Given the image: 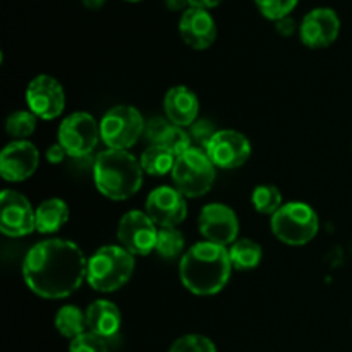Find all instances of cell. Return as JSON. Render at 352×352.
<instances>
[{
  "mask_svg": "<svg viewBox=\"0 0 352 352\" xmlns=\"http://www.w3.org/2000/svg\"><path fill=\"white\" fill-rule=\"evenodd\" d=\"M88 258L67 239H45L26 253L21 267L23 280L43 299H65L86 280Z\"/></svg>",
  "mask_w": 352,
  "mask_h": 352,
  "instance_id": "cell-1",
  "label": "cell"
},
{
  "mask_svg": "<svg viewBox=\"0 0 352 352\" xmlns=\"http://www.w3.org/2000/svg\"><path fill=\"white\" fill-rule=\"evenodd\" d=\"M232 274L229 248L199 241L181 256V282L195 296H215L222 291Z\"/></svg>",
  "mask_w": 352,
  "mask_h": 352,
  "instance_id": "cell-2",
  "label": "cell"
},
{
  "mask_svg": "<svg viewBox=\"0 0 352 352\" xmlns=\"http://www.w3.org/2000/svg\"><path fill=\"white\" fill-rule=\"evenodd\" d=\"M141 162L127 150H103L93 165L96 189L112 201L133 198L143 186Z\"/></svg>",
  "mask_w": 352,
  "mask_h": 352,
  "instance_id": "cell-3",
  "label": "cell"
},
{
  "mask_svg": "<svg viewBox=\"0 0 352 352\" xmlns=\"http://www.w3.org/2000/svg\"><path fill=\"white\" fill-rule=\"evenodd\" d=\"M136 260L122 246H102L88 258L86 282L93 291L116 292L131 280Z\"/></svg>",
  "mask_w": 352,
  "mask_h": 352,
  "instance_id": "cell-4",
  "label": "cell"
},
{
  "mask_svg": "<svg viewBox=\"0 0 352 352\" xmlns=\"http://www.w3.org/2000/svg\"><path fill=\"white\" fill-rule=\"evenodd\" d=\"M274 236L287 246H305L311 243L320 230L318 213L302 201H289L272 215Z\"/></svg>",
  "mask_w": 352,
  "mask_h": 352,
  "instance_id": "cell-5",
  "label": "cell"
},
{
  "mask_svg": "<svg viewBox=\"0 0 352 352\" xmlns=\"http://www.w3.org/2000/svg\"><path fill=\"white\" fill-rule=\"evenodd\" d=\"M170 175L174 188L186 198H201L215 184L217 167L205 150L192 146L184 155L175 158Z\"/></svg>",
  "mask_w": 352,
  "mask_h": 352,
  "instance_id": "cell-6",
  "label": "cell"
},
{
  "mask_svg": "<svg viewBox=\"0 0 352 352\" xmlns=\"http://www.w3.org/2000/svg\"><path fill=\"white\" fill-rule=\"evenodd\" d=\"M144 124L140 110L133 105H116L107 110L100 120L102 141L109 150H129L144 133Z\"/></svg>",
  "mask_w": 352,
  "mask_h": 352,
  "instance_id": "cell-7",
  "label": "cell"
},
{
  "mask_svg": "<svg viewBox=\"0 0 352 352\" xmlns=\"http://www.w3.org/2000/svg\"><path fill=\"white\" fill-rule=\"evenodd\" d=\"M102 140L100 122L88 112H74L58 126V141L69 157L81 158L91 153Z\"/></svg>",
  "mask_w": 352,
  "mask_h": 352,
  "instance_id": "cell-8",
  "label": "cell"
},
{
  "mask_svg": "<svg viewBox=\"0 0 352 352\" xmlns=\"http://www.w3.org/2000/svg\"><path fill=\"white\" fill-rule=\"evenodd\" d=\"M119 246L129 251L133 256H148L157 248L158 229L146 212L131 210L124 213L117 227Z\"/></svg>",
  "mask_w": 352,
  "mask_h": 352,
  "instance_id": "cell-9",
  "label": "cell"
},
{
  "mask_svg": "<svg viewBox=\"0 0 352 352\" xmlns=\"http://www.w3.org/2000/svg\"><path fill=\"white\" fill-rule=\"evenodd\" d=\"M0 230L7 237H24L36 230V208L24 195L3 189L0 195Z\"/></svg>",
  "mask_w": 352,
  "mask_h": 352,
  "instance_id": "cell-10",
  "label": "cell"
},
{
  "mask_svg": "<svg viewBox=\"0 0 352 352\" xmlns=\"http://www.w3.org/2000/svg\"><path fill=\"white\" fill-rule=\"evenodd\" d=\"M198 229L203 241L230 246L239 236V219L237 213L223 203H208L201 208L198 217Z\"/></svg>",
  "mask_w": 352,
  "mask_h": 352,
  "instance_id": "cell-11",
  "label": "cell"
},
{
  "mask_svg": "<svg viewBox=\"0 0 352 352\" xmlns=\"http://www.w3.org/2000/svg\"><path fill=\"white\" fill-rule=\"evenodd\" d=\"M144 212L158 229L177 227L188 217L186 196L174 186H158L146 196Z\"/></svg>",
  "mask_w": 352,
  "mask_h": 352,
  "instance_id": "cell-12",
  "label": "cell"
},
{
  "mask_svg": "<svg viewBox=\"0 0 352 352\" xmlns=\"http://www.w3.org/2000/svg\"><path fill=\"white\" fill-rule=\"evenodd\" d=\"M28 109L43 120H54L64 112L65 91L58 79L40 74L30 81L26 88Z\"/></svg>",
  "mask_w": 352,
  "mask_h": 352,
  "instance_id": "cell-13",
  "label": "cell"
},
{
  "mask_svg": "<svg viewBox=\"0 0 352 352\" xmlns=\"http://www.w3.org/2000/svg\"><path fill=\"white\" fill-rule=\"evenodd\" d=\"M205 151L217 168L234 170L250 160L251 143L239 131L220 129Z\"/></svg>",
  "mask_w": 352,
  "mask_h": 352,
  "instance_id": "cell-14",
  "label": "cell"
},
{
  "mask_svg": "<svg viewBox=\"0 0 352 352\" xmlns=\"http://www.w3.org/2000/svg\"><path fill=\"white\" fill-rule=\"evenodd\" d=\"M339 33L340 19L336 10L329 7L309 10L299 24V38L302 45L313 50L330 47L339 38Z\"/></svg>",
  "mask_w": 352,
  "mask_h": 352,
  "instance_id": "cell-15",
  "label": "cell"
},
{
  "mask_svg": "<svg viewBox=\"0 0 352 352\" xmlns=\"http://www.w3.org/2000/svg\"><path fill=\"white\" fill-rule=\"evenodd\" d=\"M40 151L31 141H10L0 153V175L9 182H24L38 170Z\"/></svg>",
  "mask_w": 352,
  "mask_h": 352,
  "instance_id": "cell-16",
  "label": "cell"
},
{
  "mask_svg": "<svg viewBox=\"0 0 352 352\" xmlns=\"http://www.w3.org/2000/svg\"><path fill=\"white\" fill-rule=\"evenodd\" d=\"M179 34L192 50H206L217 40V24L205 9L189 7L179 19Z\"/></svg>",
  "mask_w": 352,
  "mask_h": 352,
  "instance_id": "cell-17",
  "label": "cell"
},
{
  "mask_svg": "<svg viewBox=\"0 0 352 352\" xmlns=\"http://www.w3.org/2000/svg\"><path fill=\"white\" fill-rule=\"evenodd\" d=\"M165 117L170 124L188 129L198 120L199 100L188 86H172L164 98Z\"/></svg>",
  "mask_w": 352,
  "mask_h": 352,
  "instance_id": "cell-18",
  "label": "cell"
},
{
  "mask_svg": "<svg viewBox=\"0 0 352 352\" xmlns=\"http://www.w3.org/2000/svg\"><path fill=\"white\" fill-rule=\"evenodd\" d=\"M86 327L88 332L109 340L119 333L122 327V313L116 302L109 299H96L86 308Z\"/></svg>",
  "mask_w": 352,
  "mask_h": 352,
  "instance_id": "cell-19",
  "label": "cell"
},
{
  "mask_svg": "<svg viewBox=\"0 0 352 352\" xmlns=\"http://www.w3.org/2000/svg\"><path fill=\"white\" fill-rule=\"evenodd\" d=\"M69 206L60 198H48L36 206V232L43 236L58 232L69 222Z\"/></svg>",
  "mask_w": 352,
  "mask_h": 352,
  "instance_id": "cell-20",
  "label": "cell"
},
{
  "mask_svg": "<svg viewBox=\"0 0 352 352\" xmlns=\"http://www.w3.org/2000/svg\"><path fill=\"white\" fill-rule=\"evenodd\" d=\"M54 325L55 330L62 337H65L69 340H74L76 337L88 332V327H86V311H82L81 308H78L74 305H64L58 309L57 315H55Z\"/></svg>",
  "mask_w": 352,
  "mask_h": 352,
  "instance_id": "cell-21",
  "label": "cell"
},
{
  "mask_svg": "<svg viewBox=\"0 0 352 352\" xmlns=\"http://www.w3.org/2000/svg\"><path fill=\"white\" fill-rule=\"evenodd\" d=\"M229 258L232 268L239 272H248L256 268L263 260V250L253 239H237L229 246Z\"/></svg>",
  "mask_w": 352,
  "mask_h": 352,
  "instance_id": "cell-22",
  "label": "cell"
},
{
  "mask_svg": "<svg viewBox=\"0 0 352 352\" xmlns=\"http://www.w3.org/2000/svg\"><path fill=\"white\" fill-rule=\"evenodd\" d=\"M140 162L144 174L162 177V175L165 174H172L175 157L167 150V148L162 146V144H150V146L141 153Z\"/></svg>",
  "mask_w": 352,
  "mask_h": 352,
  "instance_id": "cell-23",
  "label": "cell"
},
{
  "mask_svg": "<svg viewBox=\"0 0 352 352\" xmlns=\"http://www.w3.org/2000/svg\"><path fill=\"white\" fill-rule=\"evenodd\" d=\"M186 237L177 227H165L158 229V239L155 253L164 260H174L179 254L186 253Z\"/></svg>",
  "mask_w": 352,
  "mask_h": 352,
  "instance_id": "cell-24",
  "label": "cell"
},
{
  "mask_svg": "<svg viewBox=\"0 0 352 352\" xmlns=\"http://www.w3.org/2000/svg\"><path fill=\"white\" fill-rule=\"evenodd\" d=\"M251 203H253L254 210L258 213L270 217L284 205V201H282V192L278 191L277 186L272 184L256 186L253 195H251Z\"/></svg>",
  "mask_w": 352,
  "mask_h": 352,
  "instance_id": "cell-25",
  "label": "cell"
},
{
  "mask_svg": "<svg viewBox=\"0 0 352 352\" xmlns=\"http://www.w3.org/2000/svg\"><path fill=\"white\" fill-rule=\"evenodd\" d=\"M38 117L31 110H16L6 120V133L16 140H28L36 129Z\"/></svg>",
  "mask_w": 352,
  "mask_h": 352,
  "instance_id": "cell-26",
  "label": "cell"
},
{
  "mask_svg": "<svg viewBox=\"0 0 352 352\" xmlns=\"http://www.w3.org/2000/svg\"><path fill=\"white\" fill-rule=\"evenodd\" d=\"M160 144L164 148H167L175 158L181 157V155H184L186 151L192 148V141H191V136H189L188 129L174 126V124H170V127L167 129L165 136L162 138Z\"/></svg>",
  "mask_w": 352,
  "mask_h": 352,
  "instance_id": "cell-27",
  "label": "cell"
},
{
  "mask_svg": "<svg viewBox=\"0 0 352 352\" xmlns=\"http://www.w3.org/2000/svg\"><path fill=\"white\" fill-rule=\"evenodd\" d=\"M299 0H254L261 16L267 17L268 21H274V23H277L282 17L291 16Z\"/></svg>",
  "mask_w": 352,
  "mask_h": 352,
  "instance_id": "cell-28",
  "label": "cell"
},
{
  "mask_svg": "<svg viewBox=\"0 0 352 352\" xmlns=\"http://www.w3.org/2000/svg\"><path fill=\"white\" fill-rule=\"evenodd\" d=\"M168 352H217L215 344L199 333H188L174 340Z\"/></svg>",
  "mask_w": 352,
  "mask_h": 352,
  "instance_id": "cell-29",
  "label": "cell"
},
{
  "mask_svg": "<svg viewBox=\"0 0 352 352\" xmlns=\"http://www.w3.org/2000/svg\"><path fill=\"white\" fill-rule=\"evenodd\" d=\"M188 133L191 136L192 146L199 148V150H206V146L213 140V136L219 133V129H217L212 120L198 119L195 124L188 127Z\"/></svg>",
  "mask_w": 352,
  "mask_h": 352,
  "instance_id": "cell-30",
  "label": "cell"
},
{
  "mask_svg": "<svg viewBox=\"0 0 352 352\" xmlns=\"http://www.w3.org/2000/svg\"><path fill=\"white\" fill-rule=\"evenodd\" d=\"M69 352H110L105 339L91 332H85L69 342Z\"/></svg>",
  "mask_w": 352,
  "mask_h": 352,
  "instance_id": "cell-31",
  "label": "cell"
},
{
  "mask_svg": "<svg viewBox=\"0 0 352 352\" xmlns=\"http://www.w3.org/2000/svg\"><path fill=\"white\" fill-rule=\"evenodd\" d=\"M168 127H170V122L162 119V117H153V119L146 120V124H144V133H143L144 140H146L150 144H160L162 138L165 136Z\"/></svg>",
  "mask_w": 352,
  "mask_h": 352,
  "instance_id": "cell-32",
  "label": "cell"
},
{
  "mask_svg": "<svg viewBox=\"0 0 352 352\" xmlns=\"http://www.w3.org/2000/svg\"><path fill=\"white\" fill-rule=\"evenodd\" d=\"M65 157H67V151L62 148L60 143L50 144V146L47 148V151H45V158H47L48 164L52 165L62 164V162L65 160Z\"/></svg>",
  "mask_w": 352,
  "mask_h": 352,
  "instance_id": "cell-33",
  "label": "cell"
},
{
  "mask_svg": "<svg viewBox=\"0 0 352 352\" xmlns=\"http://www.w3.org/2000/svg\"><path fill=\"white\" fill-rule=\"evenodd\" d=\"M275 30H277V33L282 34V36H291V34L296 33L298 26H296V21L292 19L291 16H287L282 17V19H278L277 23H275Z\"/></svg>",
  "mask_w": 352,
  "mask_h": 352,
  "instance_id": "cell-34",
  "label": "cell"
},
{
  "mask_svg": "<svg viewBox=\"0 0 352 352\" xmlns=\"http://www.w3.org/2000/svg\"><path fill=\"white\" fill-rule=\"evenodd\" d=\"M165 7L172 12H179L181 10L182 14L189 9V0H165Z\"/></svg>",
  "mask_w": 352,
  "mask_h": 352,
  "instance_id": "cell-35",
  "label": "cell"
},
{
  "mask_svg": "<svg viewBox=\"0 0 352 352\" xmlns=\"http://www.w3.org/2000/svg\"><path fill=\"white\" fill-rule=\"evenodd\" d=\"M223 0H189V6L196 7V9L210 10V9H213V7L220 6Z\"/></svg>",
  "mask_w": 352,
  "mask_h": 352,
  "instance_id": "cell-36",
  "label": "cell"
},
{
  "mask_svg": "<svg viewBox=\"0 0 352 352\" xmlns=\"http://www.w3.org/2000/svg\"><path fill=\"white\" fill-rule=\"evenodd\" d=\"M105 2L107 0H81L82 6H85L86 9H91V10L100 9V7H102Z\"/></svg>",
  "mask_w": 352,
  "mask_h": 352,
  "instance_id": "cell-37",
  "label": "cell"
},
{
  "mask_svg": "<svg viewBox=\"0 0 352 352\" xmlns=\"http://www.w3.org/2000/svg\"><path fill=\"white\" fill-rule=\"evenodd\" d=\"M126 2H141V0H126Z\"/></svg>",
  "mask_w": 352,
  "mask_h": 352,
  "instance_id": "cell-38",
  "label": "cell"
}]
</instances>
